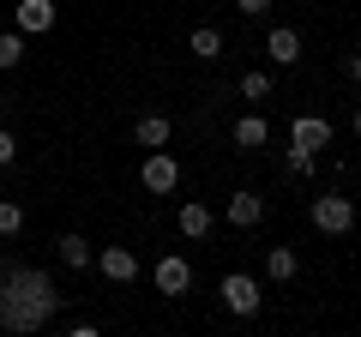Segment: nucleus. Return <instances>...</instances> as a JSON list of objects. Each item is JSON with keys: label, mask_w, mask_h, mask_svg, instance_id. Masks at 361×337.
Masks as SVG:
<instances>
[{"label": "nucleus", "mask_w": 361, "mask_h": 337, "mask_svg": "<svg viewBox=\"0 0 361 337\" xmlns=\"http://www.w3.org/2000/svg\"><path fill=\"white\" fill-rule=\"evenodd\" d=\"M61 301L66 295L54 289L49 271L13 265V271H6V289H0V325H6V331H42V325H54Z\"/></svg>", "instance_id": "f257e3e1"}, {"label": "nucleus", "mask_w": 361, "mask_h": 337, "mask_svg": "<svg viewBox=\"0 0 361 337\" xmlns=\"http://www.w3.org/2000/svg\"><path fill=\"white\" fill-rule=\"evenodd\" d=\"M313 229H319V235H349V229H355V199H343V193L313 199Z\"/></svg>", "instance_id": "f03ea898"}, {"label": "nucleus", "mask_w": 361, "mask_h": 337, "mask_svg": "<svg viewBox=\"0 0 361 337\" xmlns=\"http://www.w3.org/2000/svg\"><path fill=\"white\" fill-rule=\"evenodd\" d=\"M139 181H145V193H157V199H163V193H175V187H180V163H175V157L163 151V145H157V151L145 157Z\"/></svg>", "instance_id": "7ed1b4c3"}, {"label": "nucleus", "mask_w": 361, "mask_h": 337, "mask_svg": "<svg viewBox=\"0 0 361 337\" xmlns=\"http://www.w3.org/2000/svg\"><path fill=\"white\" fill-rule=\"evenodd\" d=\"M259 301H265V295H259V283H253L247 271H229V277H223V307H229L235 319H253Z\"/></svg>", "instance_id": "20e7f679"}, {"label": "nucleus", "mask_w": 361, "mask_h": 337, "mask_svg": "<svg viewBox=\"0 0 361 337\" xmlns=\"http://www.w3.org/2000/svg\"><path fill=\"white\" fill-rule=\"evenodd\" d=\"M54 18H61V13H54V0H18V6H13V25L25 30V37L54 30Z\"/></svg>", "instance_id": "39448f33"}, {"label": "nucleus", "mask_w": 361, "mask_h": 337, "mask_svg": "<svg viewBox=\"0 0 361 337\" xmlns=\"http://www.w3.org/2000/svg\"><path fill=\"white\" fill-rule=\"evenodd\" d=\"M97 271H103L109 283H133V277H139V253H133V247H103V253H97Z\"/></svg>", "instance_id": "423d86ee"}, {"label": "nucleus", "mask_w": 361, "mask_h": 337, "mask_svg": "<svg viewBox=\"0 0 361 337\" xmlns=\"http://www.w3.org/2000/svg\"><path fill=\"white\" fill-rule=\"evenodd\" d=\"M289 145H295V151H325V145H331V121H319V115H295Z\"/></svg>", "instance_id": "0eeeda50"}, {"label": "nucleus", "mask_w": 361, "mask_h": 337, "mask_svg": "<svg viewBox=\"0 0 361 337\" xmlns=\"http://www.w3.org/2000/svg\"><path fill=\"white\" fill-rule=\"evenodd\" d=\"M187 283H193V265L180 259V253H163L157 259V289L163 295H187Z\"/></svg>", "instance_id": "6e6552de"}, {"label": "nucleus", "mask_w": 361, "mask_h": 337, "mask_svg": "<svg viewBox=\"0 0 361 337\" xmlns=\"http://www.w3.org/2000/svg\"><path fill=\"white\" fill-rule=\"evenodd\" d=\"M265 54H271V61H277V66H295V61H301V30L277 25V30H271V37H265Z\"/></svg>", "instance_id": "1a4fd4ad"}, {"label": "nucleus", "mask_w": 361, "mask_h": 337, "mask_svg": "<svg viewBox=\"0 0 361 337\" xmlns=\"http://www.w3.org/2000/svg\"><path fill=\"white\" fill-rule=\"evenodd\" d=\"M175 223H180V235H187V241H205V235H211V223H217V217H211V205H199V199H187Z\"/></svg>", "instance_id": "9d476101"}, {"label": "nucleus", "mask_w": 361, "mask_h": 337, "mask_svg": "<svg viewBox=\"0 0 361 337\" xmlns=\"http://www.w3.org/2000/svg\"><path fill=\"white\" fill-rule=\"evenodd\" d=\"M265 139H271V121L265 115H241V121H235V145H241V151H265Z\"/></svg>", "instance_id": "9b49d317"}, {"label": "nucleus", "mask_w": 361, "mask_h": 337, "mask_svg": "<svg viewBox=\"0 0 361 337\" xmlns=\"http://www.w3.org/2000/svg\"><path fill=\"white\" fill-rule=\"evenodd\" d=\"M295 271H301V253H295V247H271V253H265V277H271V283H289Z\"/></svg>", "instance_id": "f8f14e48"}, {"label": "nucleus", "mask_w": 361, "mask_h": 337, "mask_svg": "<svg viewBox=\"0 0 361 337\" xmlns=\"http://www.w3.org/2000/svg\"><path fill=\"white\" fill-rule=\"evenodd\" d=\"M259 217H265V199H259V193H235L229 199V223H235V229H253Z\"/></svg>", "instance_id": "ddd939ff"}, {"label": "nucleus", "mask_w": 361, "mask_h": 337, "mask_svg": "<svg viewBox=\"0 0 361 337\" xmlns=\"http://www.w3.org/2000/svg\"><path fill=\"white\" fill-rule=\"evenodd\" d=\"M169 133H175V127H169V115H145L139 127H133V139H139L145 151H157V145H169Z\"/></svg>", "instance_id": "4468645a"}, {"label": "nucleus", "mask_w": 361, "mask_h": 337, "mask_svg": "<svg viewBox=\"0 0 361 337\" xmlns=\"http://www.w3.org/2000/svg\"><path fill=\"white\" fill-rule=\"evenodd\" d=\"M187 49H193L199 61H217V54H223V30L217 25H199L193 37H187Z\"/></svg>", "instance_id": "2eb2a0df"}, {"label": "nucleus", "mask_w": 361, "mask_h": 337, "mask_svg": "<svg viewBox=\"0 0 361 337\" xmlns=\"http://www.w3.org/2000/svg\"><path fill=\"white\" fill-rule=\"evenodd\" d=\"M18 61H25V30L13 25V30H0V73H13Z\"/></svg>", "instance_id": "dca6fc26"}, {"label": "nucleus", "mask_w": 361, "mask_h": 337, "mask_svg": "<svg viewBox=\"0 0 361 337\" xmlns=\"http://www.w3.org/2000/svg\"><path fill=\"white\" fill-rule=\"evenodd\" d=\"M54 247H61V265H73V271H78V265H90V241H85V235H61Z\"/></svg>", "instance_id": "f3484780"}, {"label": "nucleus", "mask_w": 361, "mask_h": 337, "mask_svg": "<svg viewBox=\"0 0 361 337\" xmlns=\"http://www.w3.org/2000/svg\"><path fill=\"white\" fill-rule=\"evenodd\" d=\"M18 229H25V205L18 199H0V241H13Z\"/></svg>", "instance_id": "a211bd4d"}, {"label": "nucleus", "mask_w": 361, "mask_h": 337, "mask_svg": "<svg viewBox=\"0 0 361 337\" xmlns=\"http://www.w3.org/2000/svg\"><path fill=\"white\" fill-rule=\"evenodd\" d=\"M241 97H247V103H265V97H271V73H259V66H253V73L241 78Z\"/></svg>", "instance_id": "6ab92c4d"}, {"label": "nucleus", "mask_w": 361, "mask_h": 337, "mask_svg": "<svg viewBox=\"0 0 361 337\" xmlns=\"http://www.w3.org/2000/svg\"><path fill=\"white\" fill-rule=\"evenodd\" d=\"M289 175H313V151H295L289 145Z\"/></svg>", "instance_id": "aec40b11"}, {"label": "nucleus", "mask_w": 361, "mask_h": 337, "mask_svg": "<svg viewBox=\"0 0 361 337\" xmlns=\"http://www.w3.org/2000/svg\"><path fill=\"white\" fill-rule=\"evenodd\" d=\"M235 13H247V18H265V13H271V0H235Z\"/></svg>", "instance_id": "412c9836"}, {"label": "nucleus", "mask_w": 361, "mask_h": 337, "mask_svg": "<svg viewBox=\"0 0 361 337\" xmlns=\"http://www.w3.org/2000/svg\"><path fill=\"white\" fill-rule=\"evenodd\" d=\"M13 157H18V145H13V133H6V127H0V168H6V163H13Z\"/></svg>", "instance_id": "4be33fe9"}, {"label": "nucleus", "mask_w": 361, "mask_h": 337, "mask_svg": "<svg viewBox=\"0 0 361 337\" xmlns=\"http://www.w3.org/2000/svg\"><path fill=\"white\" fill-rule=\"evenodd\" d=\"M343 73H349V78L361 85V54H349V61H343Z\"/></svg>", "instance_id": "5701e85b"}, {"label": "nucleus", "mask_w": 361, "mask_h": 337, "mask_svg": "<svg viewBox=\"0 0 361 337\" xmlns=\"http://www.w3.org/2000/svg\"><path fill=\"white\" fill-rule=\"evenodd\" d=\"M0 289H6V265H0Z\"/></svg>", "instance_id": "b1692460"}, {"label": "nucleus", "mask_w": 361, "mask_h": 337, "mask_svg": "<svg viewBox=\"0 0 361 337\" xmlns=\"http://www.w3.org/2000/svg\"><path fill=\"white\" fill-rule=\"evenodd\" d=\"M355 133H361V109H355Z\"/></svg>", "instance_id": "393cba45"}, {"label": "nucleus", "mask_w": 361, "mask_h": 337, "mask_svg": "<svg viewBox=\"0 0 361 337\" xmlns=\"http://www.w3.org/2000/svg\"><path fill=\"white\" fill-rule=\"evenodd\" d=\"M355 217H361V205H355Z\"/></svg>", "instance_id": "a878e982"}]
</instances>
